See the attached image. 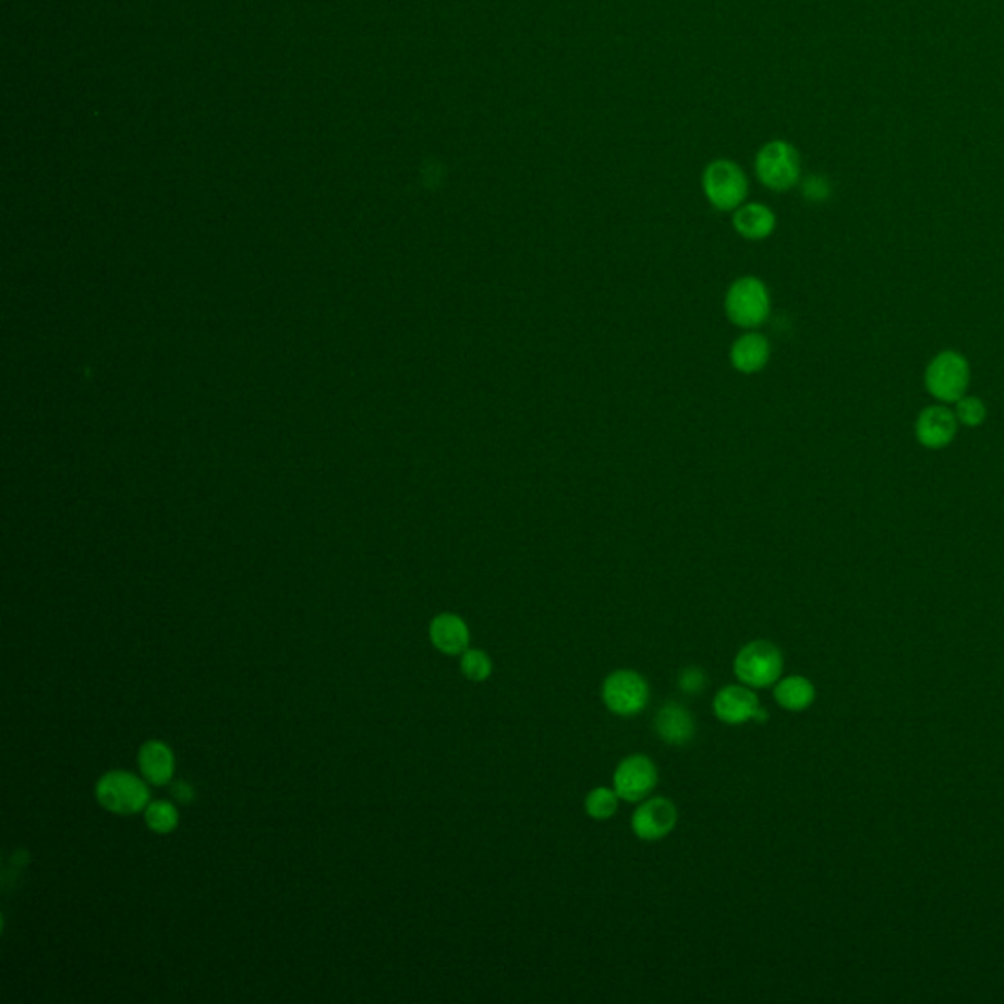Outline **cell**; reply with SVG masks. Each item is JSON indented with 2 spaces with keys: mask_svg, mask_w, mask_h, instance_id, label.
<instances>
[{
  "mask_svg": "<svg viewBox=\"0 0 1004 1004\" xmlns=\"http://www.w3.org/2000/svg\"><path fill=\"white\" fill-rule=\"evenodd\" d=\"M724 311L731 324L755 330L770 318L771 294L767 285L753 275H746L730 285L724 297Z\"/></svg>",
  "mask_w": 1004,
  "mask_h": 1004,
  "instance_id": "6da1fadb",
  "label": "cell"
},
{
  "mask_svg": "<svg viewBox=\"0 0 1004 1004\" xmlns=\"http://www.w3.org/2000/svg\"><path fill=\"white\" fill-rule=\"evenodd\" d=\"M969 383L971 365L959 351H940L936 358L928 363L924 385L938 402L956 404L957 400L966 397Z\"/></svg>",
  "mask_w": 1004,
  "mask_h": 1004,
  "instance_id": "7a4b0ae2",
  "label": "cell"
},
{
  "mask_svg": "<svg viewBox=\"0 0 1004 1004\" xmlns=\"http://www.w3.org/2000/svg\"><path fill=\"white\" fill-rule=\"evenodd\" d=\"M702 189L716 210H738L748 196V177L740 166L728 159H716L702 173Z\"/></svg>",
  "mask_w": 1004,
  "mask_h": 1004,
  "instance_id": "3957f363",
  "label": "cell"
},
{
  "mask_svg": "<svg viewBox=\"0 0 1004 1004\" xmlns=\"http://www.w3.org/2000/svg\"><path fill=\"white\" fill-rule=\"evenodd\" d=\"M734 673L743 685L751 689H763L779 681L783 673V654L779 648L767 640H755L743 645L736 660Z\"/></svg>",
  "mask_w": 1004,
  "mask_h": 1004,
  "instance_id": "277c9868",
  "label": "cell"
},
{
  "mask_svg": "<svg viewBox=\"0 0 1004 1004\" xmlns=\"http://www.w3.org/2000/svg\"><path fill=\"white\" fill-rule=\"evenodd\" d=\"M755 173L767 189L785 193L799 183V152L790 146L789 142H770L761 147L760 154L755 157Z\"/></svg>",
  "mask_w": 1004,
  "mask_h": 1004,
  "instance_id": "5b68a950",
  "label": "cell"
},
{
  "mask_svg": "<svg viewBox=\"0 0 1004 1004\" xmlns=\"http://www.w3.org/2000/svg\"><path fill=\"white\" fill-rule=\"evenodd\" d=\"M97 799L117 814H134L149 802V789L132 773L112 771L98 781Z\"/></svg>",
  "mask_w": 1004,
  "mask_h": 1004,
  "instance_id": "8992f818",
  "label": "cell"
},
{
  "mask_svg": "<svg viewBox=\"0 0 1004 1004\" xmlns=\"http://www.w3.org/2000/svg\"><path fill=\"white\" fill-rule=\"evenodd\" d=\"M606 709L618 716H636L650 701V685L640 673L630 669L610 673L603 682Z\"/></svg>",
  "mask_w": 1004,
  "mask_h": 1004,
  "instance_id": "52a82bcc",
  "label": "cell"
},
{
  "mask_svg": "<svg viewBox=\"0 0 1004 1004\" xmlns=\"http://www.w3.org/2000/svg\"><path fill=\"white\" fill-rule=\"evenodd\" d=\"M615 790L626 802H642L657 785V767L645 755H630L615 771Z\"/></svg>",
  "mask_w": 1004,
  "mask_h": 1004,
  "instance_id": "ba28073f",
  "label": "cell"
},
{
  "mask_svg": "<svg viewBox=\"0 0 1004 1004\" xmlns=\"http://www.w3.org/2000/svg\"><path fill=\"white\" fill-rule=\"evenodd\" d=\"M714 714L730 726L746 724L748 721L763 724L770 716L765 709H761L758 694L748 685H730L721 689L714 697Z\"/></svg>",
  "mask_w": 1004,
  "mask_h": 1004,
  "instance_id": "9c48e42d",
  "label": "cell"
},
{
  "mask_svg": "<svg viewBox=\"0 0 1004 1004\" xmlns=\"http://www.w3.org/2000/svg\"><path fill=\"white\" fill-rule=\"evenodd\" d=\"M957 428H959V422H957L956 412L947 409L944 402H938V404H930L927 409L920 410L915 432H917L918 444L922 448L942 449L947 448L956 439Z\"/></svg>",
  "mask_w": 1004,
  "mask_h": 1004,
  "instance_id": "30bf717a",
  "label": "cell"
},
{
  "mask_svg": "<svg viewBox=\"0 0 1004 1004\" xmlns=\"http://www.w3.org/2000/svg\"><path fill=\"white\" fill-rule=\"evenodd\" d=\"M677 824V809L672 800L664 797L642 800V805L632 814V830L644 842H657L665 838Z\"/></svg>",
  "mask_w": 1004,
  "mask_h": 1004,
  "instance_id": "8fae6325",
  "label": "cell"
},
{
  "mask_svg": "<svg viewBox=\"0 0 1004 1004\" xmlns=\"http://www.w3.org/2000/svg\"><path fill=\"white\" fill-rule=\"evenodd\" d=\"M771 343L763 334H741L738 340L731 343L730 361L734 370L743 375H755L770 363Z\"/></svg>",
  "mask_w": 1004,
  "mask_h": 1004,
  "instance_id": "7c38bea8",
  "label": "cell"
},
{
  "mask_svg": "<svg viewBox=\"0 0 1004 1004\" xmlns=\"http://www.w3.org/2000/svg\"><path fill=\"white\" fill-rule=\"evenodd\" d=\"M691 712L679 702H667L655 716V731L669 746H685L694 738Z\"/></svg>",
  "mask_w": 1004,
  "mask_h": 1004,
  "instance_id": "4fadbf2b",
  "label": "cell"
},
{
  "mask_svg": "<svg viewBox=\"0 0 1004 1004\" xmlns=\"http://www.w3.org/2000/svg\"><path fill=\"white\" fill-rule=\"evenodd\" d=\"M430 640L441 654L459 655L468 652L471 634H469V628L463 622V618L444 613L432 620Z\"/></svg>",
  "mask_w": 1004,
  "mask_h": 1004,
  "instance_id": "5bb4252c",
  "label": "cell"
},
{
  "mask_svg": "<svg viewBox=\"0 0 1004 1004\" xmlns=\"http://www.w3.org/2000/svg\"><path fill=\"white\" fill-rule=\"evenodd\" d=\"M731 225L741 238L751 240V242H760L775 232L777 218L770 206L750 203V205H741L738 210H734Z\"/></svg>",
  "mask_w": 1004,
  "mask_h": 1004,
  "instance_id": "9a60e30c",
  "label": "cell"
},
{
  "mask_svg": "<svg viewBox=\"0 0 1004 1004\" xmlns=\"http://www.w3.org/2000/svg\"><path fill=\"white\" fill-rule=\"evenodd\" d=\"M140 770L149 783L166 785L173 777V753L164 741H147L140 750Z\"/></svg>",
  "mask_w": 1004,
  "mask_h": 1004,
  "instance_id": "2e32d148",
  "label": "cell"
},
{
  "mask_svg": "<svg viewBox=\"0 0 1004 1004\" xmlns=\"http://www.w3.org/2000/svg\"><path fill=\"white\" fill-rule=\"evenodd\" d=\"M773 697H775V701L779 702L781 709L790 712H802L807 711L816 699V689L807 677L790 675L787 679L777 682Z\"/></svg>",
  "mask_w": 1004,
  "mask_h": 1004,
  "instance_id": "e0dca14e",
  "label": "cell"
},
{
  "mask_svg": "<svg viewBox=\"0 0 1004 1004\" xmlns=\"http://www.w3.org/2000/svg\"><path fill=\"white\" fill-rule=\"evenodd\" d=\"M618 799L620 797H618L616 790L606 789V787L593 789L586 795V814L591 819L608 820L610 816H615V812L618 810Z\"/></svg>",
  "mask_w": 1004,
  "mask_h": 1004,
  "instance_id": "ac0fdd59",
  "label": "cell"
},
{
  "mask_svg": "<svg viewBox=\"0 0 1004 1004\" xmlns=\"http://www.w3.org/2000/svg\"><path fill=\"white\" fill-rule=\"evenodd\" d=\"M146 822L147 826L154 830V832L167 834V832H171V830L176 828L177 822H179V814H177V809L171 802L157 800V802H152V805L147 807Z\"/></svg>",
  "mask_w": 1004,
  "mask_h": 1004,
  "instance_id": "d6986e66",
  "label": "cell"
},
{
  "mask_svg": "<svg viewBox=\"0 0 1004 1004\" xmlns=\"http://www.w3.org/2000/svg\"><path fill=\"white\" fill-rule=\"evenodd\" d=\"M461 673L469 681H487L493 673V662L483 650H468L461 655Z\"/></svg>",
  "mask_w": 1004,
  "mask_h": 1004,
  "instance_id": "ffe728a7",
  "label": "cell"
},
{
  "mask_svg": "<svg viewBox=\"0 0 1004 1004\" xmlns=\"http://www.w3.org/2000/svg\"><path fill=\"white\" fill-rule=\"evenodd\" d=\"M954 412H956L957 422L967 428H977L987 420V404L979 397L966 395L964 399L957 400Z\"/></svg>",
  "mask_w": 1004,
  "mask_h": 1004,
  "instance_id": "44dd1931",
  "label": "cell"
},
{
  "mask_svg": "<svg viewBox=\"0 0 1004 1004\" xmlns=\"http://www.w3.org/2000/svg\"><path fill=\"white\" fill-rule=\"evenodd\" d=\"M677 685L679 691L685 694H699L706 687V673L702 672L701 667H687L679 673Z\"/></svg>",
  "mask_w": 1004,
  "mask_h": 1004,
  "instance_id": "7402d4cb",
  "label": "cell"
},
{
  "mask_svg": "<svg viewBox=\"0 0 1004 1004\" xmlns=\"http://www.w3.org/2000/svg\"><path fill=\"white\" fill-rule=\"evenodd\" d=\"M832 193V186L824 177L812 176L805 181L802 185V195L807 196L812 203H824Z\"/></svg>",
  "mask_w": 1004,
  "mask_h": 1004,
  "instance_id": "603a6c76",
  "label": "cell"
},
{
  "mask_svg": "<svg viewBox=\"0 0 1004 1004\" xmlns=\"http://www.w3.org/2000/svg\"><path fill=\"white\" fill-rule=\"evenodd\" d=\"M171 793H173V797H176L179 802H193V800H195V789H193L189 783H183V781L176 783Z\"/></svg>",
  "mask_w": 1004,
  "mask_h": 1004,
  "instance_id": "cb8c5ba5",
  "label": "cell"
}]
</instances>
